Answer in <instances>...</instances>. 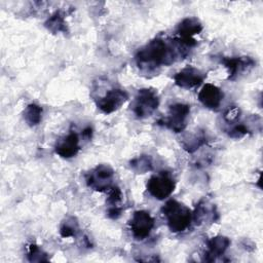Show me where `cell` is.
Returning a JSON list of instances; mask_svg holds the SVG:
<instances>
[{
	"mask_svg": "<svg viewBox=\"0 0 263 263\" xmlns=\"http://www.w3.org/2000/svg\"><path fill=\"white\" fill-rule=\"evenodd\" d=\"M177 57L174 47L165 40L155 38L140 48L136 53V62L142 70H154L160 66L172 64Z\"/></svg>",
	"mask_w": 263,
	"mask_h": 263,
	"instance_id": "obj_1",
	"label": "cell"
},
{
	"mask_svg": "<svg viewBox=\"0 0 263 263\" xmlns=\"http://www.w3.org/2000/svg\"><path fill=\"white\" fill-rule=\"evenodd\" d=\"M161 213L172 232H183L189 227L193 219L191 211L175 199L167 200L161 208Z\"/></svg>",
	"mask_w": 263,
	"mask_h": 263,
	"instance_id": "obj_2",
	"label": "cell"
},
{
	"mask_svg": "<svg viewBox=\"0 0 263 263\" xmlns=\"http://www.w3.org/2000/svg\"><path fill=\"white\" fill-rule=\"evenodd\" d=\"M159 106V97L153 88H142L133 103V111L138 118L149 117Z\"/></svg>",
	"mask_w": 263,
	"mask_h": 263,
	"instance_id": "obj_3",
	"label": "cell"
},
{
	"mask_svg": "<svg viewBox=\"0 0 263 263\" xmlns=\"http://www.w3.org/2000/svg\"><path fill=\"white\" fill-rule=\"evenodd\" d=\"M175 186V180L168 172H159L149 179L147 190L154 198L163 200L173 193Z\"/></svg>",
	"mask_w": 263,
	"mask_h": 263,
	"instance_id": "obj_4",
	"label": "cell"
},
{
	"mask_svg": "<svg viewBox=\"0 0 263 263\" xmlns=\"http://www.w3.org/2000/svg\"><path fill=\"white\" fill-rule=\"evenodd\" d=\"M114 171L107 164L97 165L89 171L85 176V181L88 187L97 191L109 190L113 185Z\"/></svg>",
	"mask_w": 263,
	"mask_h": 263,
	"instance_id": "obj_5",
	"label": "cell"
},
{
	"mask_svg": "<svg viewBox=\"0 0 263 263\" xmlns=\"http://www.w3.org/2000/svg\"><path fill=\"white\" fill-rule=\"evenodd\" d=\"M190 113V106L183 103H176L170 106L167 116L159 121L175 133H181L187 125V118Z\"/></svg>",
	"mask_w": 263,
	"mask_h": 263,
	"instance_id": "obj_6",
	"label": "cell"
},
{
	"mask_svg": "<svg viewBox=\"0 0 263 263\" xmlns=\"http://www.w3.org/2000/svg\"><path fill=\"white\" fill-rule=\"evenodd\" d=\"M202 30L201 23L196 17H186L178 25L176 33L179 38L176 40L181 47H192L196 44L194 35Z\"/></svg>",
	"mask_w": 263,
	"mask_h": 263,
	"instance_id": "obj_7",
	"label": "cell"
},
{
	"mask_svg": "<svg viewBox=\"0 0 263 263\" xmlns=\"http://www.w3.org/2000/svg\"><path fill=\"white\" fill-rule=\"evenodd\" d=\"M129 227L133 236L138 240H143L151 233L154 227V219L146 211H137L129 221Z\"/></svg>",
	"mask_w": 263,
	"mask_h": 263,
	"instance_id": "obj_8",
	"label": "cell"
},
{
	"mask_svg": "<svg viewBox=\"0 0 263 263\" xmlns=\"http://www.w3.org/2000/svg\"><path fill=\"white\" fill-rule=\"evenodd\" d=\"M127 99L128 95L126 91L119 88H114L110 89L104 97L100 98L97 102V106L102 112L110 114L118 110L127 101Z\"/></svg>",
	"mask_w": 263,
	"mask_h": 263,
	"instance_id": "obj_9",
	"label": "cell"
},
{
	"mask_svg": "<svg viewBox=\"0 0 263 263\" xmlns=\"http://www.w3.org/2000/svg\"><path fill=\"white\" fill-rule=\"evenodd\" d=\"M205 75L194 67H186L176 73L174 76L175 83L182 88H192L200 85Z\"/></svg>",
	"mask_w": 263,
	"mask_h": 263,
	"instance_id": "obj_10",
	"label": "cell"
},
{
	"mask_svg": "<svg viewBox=\"0 0 263 263\" xmlns=\"http://www.w3.org/2000/svg\"><path fill=\"white\" fill-rule=\"evenodd\" d=\"M221 63L228 70V79H235L237 76L242 74L248 69L254 66V61L249 57H235V58H221Z\"/></svg>",
	"mask_w": 263,
	"mask_h": 263,
	"instance_id": "obj_11",
	"label": "cell"
},
{
	"mask_svg": "<svg viewBox=\"0 0 263 263\" xmlns=\"http://www.w3.org/2000/svg\"><path fill=\"white\" fill-rule=\"evenodd\" d=\"M198 100L209 109H217L223 100L222 90L211 83H206L198 92Z\"/></svg>",
	"mask_w": 263,
	"mask_h": 263,
	"instance_id": "obj_12",
	"label": "cell"
},
{
	"mask_svg": "<svg viewBox=\"0 0 263 263\" xmlns=\"http://www.w3.org/2000/svg\"><path fill=\"white\" fill-rule=\"evenodd\" d=\"M55 153L64 158H70L79 151V138L76 133L71 132L55 144Z\"/></svg>",
	"mask_w": 263,
	"mask_h": 263,
	"instance_id": "obj_13",
	"label": "cell"
},
{
	"mask_svg": "<svg viewBox=\"0 0 263 263\" xmlns=\"http://www.w3.org/2000/svg\"><path fill=\"white\" fill-rule=\"evenodd\" d=\"M230 246V239L226 236L218 235L215 237H212L208 243V250L204 254V260L208 262L215 261L218 257L224 254V252L227 250V248Z\"/></svg>",
	"mask_w": 263,
	"mask_h": 263,
	"instance_id": "obj_14",
	"label": "cell"
},
{
	"mask_svg": "<svg viewBox=\"0 0 263 263\" xmlns=\"http://www.w3.org/2000/svg\"><path fill=\"white\" fill-rule=\"evenodd\" d=\"M215 205L214 204H209L206 201H200L198 205L196 206V210L194 214H192L193 219L196 221V224H200L205 221H215Z\"/></svg>",
	"mask_w": 263,
	"mask_h": 263,
	"instance_id": "obj_15",
	"label": "cell"
},
{
	"mask_svg": "<svg viewBox=\"0 0 263 263\" xmlns=\"http://www.w3.org/2000/svg\"><path fill=\"white\" fill-rule=\"evenodd\" d=\"M205 143H206V138L202 132L189 134L182 139L183 148L190 153L196 151L199 147L203 146Z\"/></svg>",
	"mask_w": 263,
	"mask_h": 263,
	"instance_id": "obj_16",
	"label": "cell"
},
{
	"mask_svg": "<svg viewBox=\"0 0 263 263\" xmlns=\"http://www.w3.org/2000/svg\"><path fill=\"white\" fill-rule=\"evenodd\" d=\"M45 27L52 33H66L67 32V23L64 15L57 11L54 12L45 23Z\"/></svg>",
	"mask_w": 263,
	"mask_h": 263,
	"instance_id": "obj_17",
	"label": "cell"
},
{
	"mask_svg": "<svg viewBox=\"0 0 263 263\" xmlns=\"http://www.w3.org/2000/svg\"><path fill=\"white\" fill-rule=\"evenodd\" d=\"M42 118V108L36 104H30L24 111V119L30 126L40 123Z\"/></svg>",
	"mask_w": 263,
	"mask_h": 263,
	"instance_id": "obj_18",
	"label": "cell"
},
{
	"mask_svg": "<svg viewBox=\"0 0 263 263\" xmlns=\"http://www.w3.org/2000/svg\"><path fill=\"white\" fill-rule=\"evenodd\" d=\"M130 167L138 174H144L152 170V159L149 155H141L139 157L134 158L129 162Z\"/></svg>",
	"mask_w": 263,
	"mask_h": 263,
	"instance_id": "obj_19",
	"label": "cell"
},
{
	"mask_svg": "<svg viewBox=\"0 0 263 263\" xmlns=\"http://www.w3.org/2000/svg\"><path fill=\"white\" fill-rule=\"evenodd\" d=\"M79 230V224L74 217L66 218L60 228V233L62 237H73L77 234Z\"/></svg>",
	"mask_w": 263,
	"mask_h": 263,
	"instance_id": "obj_20",
	"label": "cell"
},
{
	"mask_svg": "<svg viewBox=\"0 0 263 263\" xmlns=\"http://www.w3.org/2000/svg\"><path fill=\"white\" fill-rule=\"evenodd\" d=\"M28 259L31 262H43V261H48L47 254L43 252L38 246L36 245H31L29 247V252H28Z\"/></svg>",
	"mask_w": 263,
	"mask_h": 263,
	"instance_id": "obj_21",
	"label": "cell"
},
{
	"mask_svg": "<svg viewBox=\"0 0 263 263\" xmlns=\"http://www.w3.org/2000/svg\"><path fill=\"white\" fill-rule=\"evenodd\" d=\"M250 133L249 128L247 125H245L243 123H236V124H233L232 127L228 130V135L229 137L231 138H234V139H240L242 137H245L246 135H248Z\"/></svg>",
	"mask_w": 263,
	"mask_h": 263,
	"instance_id": "obj_22",
	"label": "cell"
},
{
	"mask_svg": "<svg viewBox=\"0 0 263 263\" xmlns=\"http://www.w3.org/2000/svg\"><path fill=\"white\" fill-rule=\"evenodd\" d=\"M109 190V196L107 199L108 203L110 204V206H118V203L122 199L121 190L117 186H112Z\"/></svg>",
	"mask_w": 263,
	"mask_h": 263,
	"instance_id": "obj_23",
	"label": "cell"
},
{
	"mask_svg": "<svg viewBox=\"0 0 263 263\" xmlns=\"http://www.w3.org/2000/svg\"><path fill=\"white\" fill-rule=\"evenodd\" d=\"M240 117V110L237 107H231L224 113V120L228 124H234L237 123L238 119Z\"/></svg>",
	"mask_w": 263,
	"mask_h": 263,
	"instance_id": "obj_24",
	"label": "cell"
},
{
	"mask_svg": "<svg viewBox=\"0 0 263 263\" xmlns=\"http://www.w3.org/2000/svg\"><path fill=\"white\" fill-rule=\"evenodd\" d=\"M121 212H122V209L119 206H110L107 214H108L109 218L117 219L121 215Z\"/></svg>",
	"mask_w": 263,
	"mask_h": 263,
	"instance_id": "obj_25",
	"label": "cell"
},
{
	"mask_svg": "<svg viewBox=\"0 0 263 263\" xmlns=\"http://www.w3.org/2000/svg\"><path fill=\"white\" fill-rule=\"evenodd\" d=\"M92 130H91V128L90 127H86L83 132H82V134H83V137L84 138H86V139H90L91 138V133Z\"/></svg>",
	"mask_w": 263,
	"mask_h": 263,
	"instance_id": "obj_26",
	"label": "cell"
}]
</instances>
